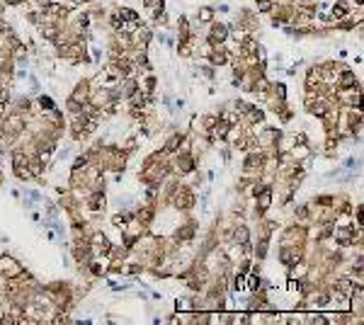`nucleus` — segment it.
<instances>
[{
    "label": "nucleus",
    "mask_w": 364,
    "mask_h": 325,
    "mask_svg": "<svg viewBox=\"0 0 364 325\" xmlns=\"http://www.w3.org/2000/svg\"><path fill=\"white\" fill-rule=\"evenodd\" d=\"M121 15H124L126 20H134V17H136V12H134V10H121Z\"/></svg>",
    "instance_id": "nucleus-2"
},
{
    "label": "nucleus",
    "mask_w": 364,
    "mask_h": 325,
    "mask_svg": "<svg viewBox=\"0 0 364 325\" xmlns=\"http://www.w3.org/2000/svg\"><path fill=\"white\" fill-rule=\"evenodd\" d=\"M224 36H226V34H224V27H216V30H214V39H219V41H221Z\"/></svg>",
    "instance_id": "nucleus-1"
}]
</instances>
